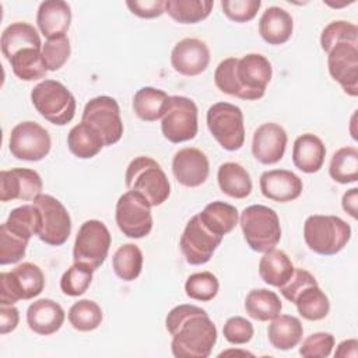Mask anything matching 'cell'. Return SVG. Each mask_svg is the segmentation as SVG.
I'll return each mask as SVG.
<instances>
[{
    "label": "cell",
    "mask_w": 358,
    "mask_h": 358,
    "mask_svg": "<svg viewBox=\"0 0 358 358\" xmlns=\"http://www.w3.org/2000/svg\"><path fill=\"white\" fill-rule=\"evenodd\" d=\"M166 330L176 358H207L217 343V327L208 313L196 305H178L169 310Z\"/></svg>",
    "instance_id": "cell-1"
},
{
    "label": "cell",
    "mask_w": 358,
    "mask_h": 358,
    "mask_svg": "<svg viewBox=\"0 0 358 358\" xmlns=\"http://www.w3.org/2000/svg\"><path fill=\"white\" fill-rule=\"evenodd\" d=\"M271 76L273 69L268 59L259 53H249L241 59L228 57L220 62L214 73V83L224 94L256 101L264 95Z\"/></svg>",
    "instance_id": "cell-2"
},
{
    "label": "cell",
    "mask_w": 358,
    "mask_h": 358,
    "mask_svg": "<svg viewBox=\"0 0 358 358\" xmlns=\"http://www.w3.org/2000/svg\"><path fill=\"white\" fill-rule=\"evenodd\" d=\"M124 182L129 190L145 197L151 207L161 206L171 194V185L164 169L151 157L140 155L130 161Z\"/></svg>",
    "instance_id": "cell-3"
},
{
    "label": "cell",
    "mask_w": 358,
    "mask_h": 358,
    "mask_svg": "<svg viewBox=\"0 0 358 358\" xmlns=\"http://www.w3.org/2000/svg\"><path fill=\"white\" fill-rule=\"evenodd\" d=\"M239 225L249 248L259 253L274 249L281 239L277 213L263 204H252L239 215Z\"/></svg>",
    "instance_id": "cell-4"
},
{
    "label": "cell",
    "mask_w": 358,
    "mask_h": 358,
    "mask_svg": "<svg viewBox=\"0 0 358 358\" xmlns=\"http://www.w3.org/2000/svg\"><path fill=\"white\" fill-rule=\"evenodd\" d=\"M351 238V227L337 215H309L303 224L308 248L322 256H333L344 249Z\"/></svg>",
    "instance_id": "cell-5"
},
{
    "label": "cell",
    "mask_w": 358,
    "mask_h": 358,
    "mask_svg": "<svg viewBox=\"0 0 358 358\" xmlns=\"http://www.w3.org/2000/svg\"><path fill=\"white\" fill-rule=\"evenodd\" d=\"M31 101L36 112L56 126L70 123L76 115V98L56 80H43L31 91Z\"/></svg>",
    "instance_id": "cell-6"
},
{
    "label": "cell",
    "mask_w": 358,
    "mask_h": 358,
    "mask_svg": "<svg viewBox=\"0 0 358 358\" xmlns=\"http://www.w3.org/2000/svg\"><path fill=\"white\" fill-rule=\"evenodd\" d=\"M207 127L227 151H236L245 143L242 109L229 102H217L207 110Z\"/></svg>",
    "instance_id": "cell-7"
},
{
    "label": "cell",
    "mask_w": 358,
    "mask_h": 358,
    "mask_svg": "<svg viewBox=\"0 0 358 358\" xmlns=\"http://www.w3.org/2000/svg\"><path fill=\"white\" fill-rule=\"evenodd\" d=\"M43 288L42 270L31 262H24L11 271L0 273V305H14L21 299H32Z\"/></svg>",
    "instance_id": "cell-8"
},
{
    "label": "cell",
    "mask_w": 358,
    "mask_h": 358,
    "mask_svg": "<svg viewBox=\"0 0 358 358\" xmlns=\"http://www.w3.org/2000/svg\"><path fill=\"white\" fill-rule=\"evenodd\" d=\"M112 236L106 225L99 220H88L81 224L74 246H73V260L74 263H81L98 270L109 252Z\"/></svg>",
    "instance_id": "cell-9"
},
{
    "label": "cell",
    "mask_w": 358,
    "mask_h": 358,
    "mask_svg": "<svg viewBox=\"0 0 358 358\" xmlns=\"http://www.w3.org/2000/svg\"><path fill=\"white\" fill-rule=\"evenodd\" d=\"M161 130L164 137L175 144L194 138L199 130L196 103L187 96H169L161 117Z\"/></svg>",
    "instance_id": "cell-10"
},
{
    "label": "cell",
    "mask_w": 358,
    "mask_h": 358,
    "mask_svg": "<svg viewBox=\"0 0 358 358\" xmlns=\"http://www.w3.org/2000/svg\"><path fill=\"white\" fill-rule=\"evenodd\" d=\"M117 228L123 235L133 239L147 236L152 229L151 206L140 193L129 190L123 193L115 210Z\"/></svg>",
    "instance_id": "cell-11"
},
{
    "label": "cell",
    "mask_w": 358,
    "mask_h": 358,
    "mask_svg": "<svg viewBox=\"0 0 358 358\" xmlns=\"http://www.w3.org/2000/svg\"><path fill=\"white\" fill-rule=\"evenodd\" d=\"M81 122L92 126L101 134L105 145L116 144L123 136L120 108L112 96L99 95L90 99L84 106Z\"/></svg>",
    "instance_id": "cell-12"
},
{
    "label": "cell",
    "mask_w": 358,
    "mask_h": 358,
    "mask_svg": "<svg viewBox=\"0 0 358 358\" xmlns=\"http://www.w3.org/2000/svg\"><path fill=\"white\" fill-rule=\"evenodd\" d=\"M221 241L222 236L213 232L201 221L200 215L196 214L187 221L182 232L179 246L189 264L201 266L210 262Z\"/></svg>",
    "instance_id": "cell-13"
},
{
    "label": "cell",
    "mask_w": 358,
    "mask_h": 358,
    "mask_svg": "<svg viewBox=\"0 0 358 358\" xmlns=\"http://www.w3.org/2000/svg\"><path fill=\"white\" fill-rule=\"evenodd\" d=\"M52 147L50 136L45 127L36 122H21L10 133L8 148L13 157L22 161H41Z\"/></svg>",
    "instance_id": "cell-14"
},
{
    "label": "cell",
    "mask_w": 358,
    "mask_h": 358,
    "mask_svg": "<svg viewBox=\"0 0 358 358\" xmlns=\"http://www.w3.org/2000/svg\"><path fill=\"white\" fill-rule=\"evenodd\" d=\"M42 215V227L38 238L49 246H60L66 243L71 232V218L66 207L50 194H39L32 200Z\"/></svg>",
    "instance_id": "cell-15"
},
{
    "label": "cell",
    "mask_w": 358,
    "mask_h": 358,
    "mask_svg": "<svg viewBox=\"0 0 358 358\" xmlns=\"http://www.w3.org/2000/svg\"><path fill=\"white\" fill-rule=\"evenodd\" d=\"M327 67L350 96L358 95V45L338 42L327 52Z\"/></svg>",
    "instance_id": "cell-16"
},
{
    "label": "cell",
    "mask_w": 358,
    "mask_h": 358,
    "mask_svg": "<svg viewBox=\"0 0 358 358\" xmlns=\"http://www.w3.org/2000/svg\"><path fill=\"white\" fill-rule=\"evenodd\" d=\"M42 179L39 173L28 168H13L0 172V200H35L42 194Z\"/></svg>",
    "instance_id": "cell-17"
},
{
    "label": "cell",
    "mask_w": 358,
    "mask_h": 358,
    "mask_svg": "<svg viewBox=\"0 0 358 358\" xmlns=\"http://www.w3.org/2000/svg\"><path fill=\"white\" fill-rule=\"evenodd\" d=\"M210 63L208 46L197 38H185L179 41L171 52V64L173 70L186 77L201 74Z\"/></svg>",
    "instance_id": "cell-18"
},
{
    "label": "cell",
    "mask_w": 358,
    "mask_h": 358,
    "mask_svg": "<svg viewBox=\"0 0 358 358\" xmlns=\"http://www.w3.org/2000/svg\"><path fill=\"white\" fill-rule=\"evenodd\" d=\"M172 172L180 185L186 187H197L207 180L210 162L201 150L186 147L173 155Z\"/></svg>",
    "instance_id": "cell-19"
},
{
    "label": "cell",
    "mask_w": 358,
    "mask_h": 358,
    "mask_svg": "<svg viewBox=\"0 0 358 358\" xmlns=\"http://www.w3.org/2000/svg\"><path fill=\"white\" fill-rule=\"evenodd\" d=\"M287 141L288 137L282 126L273 122L263 123L253 133L252 154L260 164H277L284 157Z\"/></svg>",
    "instance_id": "cell-20"
},
{
    "label": "cell",
    "mask_w": 358,
    "mask_h": 358,
    "mask_svg": "<svg viewBox=\"0 0 358 358\" xmlns=\"http://www.w3.org/2000/svg\"><path fill=\"white\" fill-rule=\"evenodd\" d=\"M260 190L268 200L288 203L302 193V179L288 169H271L260 175Z\"/></svg>",
    "instance_id": "cell-21"
},
{
    "label": "cell",
    "mask_w": 358,
    "mask_h": 358,
    "mask_svg": "<svg viewBox=\"0 0 358 358\" xmlns=\"http://www.w3.org/2000/svg\"><path fill=\"white\" fill-rule=\"evenodd\" d=\"M66 313L63 308L48 298L32 302L27 309L28 327L41 336H50L56 333L64 323Z\"/></svg>",
    "instance_id": "cell-22"
},
{
    "label": "cell",
    "mask_w": 358,
    "mask_h": 358,
    "mask_svg": "<svg viewBox=\"0 0 358 358\" xmlns=\"http://www.w3.org/2000/svg\"><path fill=\"white\" fill-rule=\"evenodd\" d=\"M71 22V8L63 0H48L39 4L36 24L41 34L46 38L66 35Z\"/></svg>",
    "instance_id": "cell-23"
},
{
    "label": "cell",
    "mask_w": 358,
    "mask_h": 358,
    "mask_svg": "<svg viewBox=\"0 0 358 358\" xmlns=\"http://www.w3.org/2000/svg\"><path fill=\"white\" fill-rule=\"evenodd\" d=\"M324 157L326 147L316 134L305 133L295 138L292 147V162L299 171L305 173L317 172L323 166Z\"/></svg>",
    "instance_id": "cell-24"
},
{
    "label": "cell",
    "mask_w": 358,
    "mask_h": 358,
    "mask_svg": "<svg viewBox=\"0 0 358 358\" xmlns=\"http://www.w3.org/2000/svg\"><path fill=\"white\" fill-rule=\"evenodd\" d=\"M294 31V21L288 11L273 6L266 8L259 20V34L268 45L285 43Z\"/></svg>",
    "instance_id": "cell-25"
},
{
    "label": "cell",
    "mask_w": 358,
    "mask_h": 358,
    "mask_svg": "<svg viewBox=\"0 0 358 358\" xmlns=\"http://www.w3.org/2000/svg\"><path fill=\"white\" fill-rule=\"evenodd\" d=\"M1 45V53L8 60L11 56H14L17 52L27 49V48H35L42 49V42L38 31L28 22H13L8 25L0 39Z\"/></svg>",
    "instance_id": "cell-26"
},
{
    "label": "cell",
    "mask_w": 358,
    "mask_h": 358,
    "mask_svg": "<svg viewBox=\"0 0 358 358\" xmlns=\"http://www.w3.org/2000/svg\"><path fill=\"white\" fill-rule=\"evenodd\" d=\"M303 336V327L298 317L291 315H278L267 327L270 344L281 351L292 350L299 344Z\"/></svg>",
    "instance_id": "cell-27"
},
{
    "label": "cell",
    "mask_w": 358,
    "mask_h": 358,
    "mask_svg": "<svg viewBox=\"0 0 358 358\" xmlns=\"http://www.w3.org/2000/svg\"><path fill=\"white\" fill-rule=\"evenodd\" d=\"M294 268L295 267L289 260L288 255L284 250L275 248L266 252L259 262L260 278L266 284L277 288H280L289 280Z\"/></svg>",
    "instance_id": "cell-28"
},
{
    "label": "cell",
    "mask_w": 358,
    "mask_h": 358,
    "mask_svg": "<svg viewBox=\"0 0 358 358\" xmlns=\"http://www.w3.org/2000/svg\"><path fill=\"white\" fill-rule=\"evenodd\" d=\"M217 182L221 192L232 199H246L252 192L249 172L236 162H224L218 168Z\"/></svg>",
    "instance_id": "cell-29"
},
{
    "label": "cell",
    "mask_w": 358,
    "mask_h": 358,
    "mask_svg": "<svg viewBox=\"0 0 358 358\" xmlns=\"http://www.w3.org/2000/svg\"><path fill=\"white\" fill-rule=\"evenodd\" d=\"M67 145L71 154L81 159L95 157L105 147L101 134L88 123H78L67 134Z\"/></svg>",
    "instance_id": "cell-30"
},
{
    "label": "cell",
    "mask_w": 358,
    "mask_h": 358,
    "mask_svg": "<svg viewBox=\"0 0 358 358\" xmlns=\"http://www.w3.org/2000/svg\"><path fill=\"white\" fill-rule=\"evenodd\" d=\"M169 95L154 87H143L133 96L134 113L144 122H155L162 117Z\"/></svg>",
    "instance_id": "cell-31"
},
{
    "label": "cell",
    "mask_w": 358,
    "mask_h": 358,
    "mask_svg": "<svg viewBox=\"0 0 358 358\" xmlns=\"http://www.w3.org/2000/svg\"><path fill=\"white\" fill-rule=\"evenodd\" d=\"M282 303L274 291L266 288L252 289L245 299L246 313L259 322H268L281 313Z\"/></svg>",
    "instance_id": "cell-32"
},
{
    "label": "cell",
    "mask_w": 358,
    "mask_h": 358,
    "mask_svg": "<svg viewBox=\"0 0 358 358\" xmlns=\"http://www.w3.org/2000/svg\"><path fill=\"white\" fill-rule=\"evenodd\" d=\"M201 221L217 235L222 236L229 234L239 221V213L235 206L225 201L208 203L201 213H199Z\"/></svg>",
    "instance_id": "cell-33"
},
{
    "label": "cell",
    "mask_w": 358,
    "mask_h": 358,
    "mask_svg": "<svg viewBox=\"0 0 358 358\" xmlns=\"http://www.w3.org/2000/svg\"><path fill=\"white\" fill-rule=\"evenodd\" d=\"M298 313L310 322L322 320L329 315L330 302L317 284L305 287L294 299Z\"/></svg>",
    "instance_id": "cell-34"
},
{
    "label": "cell",
    "mask_w": 358,
    "mask_h": 358,
    "mask_svg": "<svg viewBox=\"0 0 358 358\" xmlns=\"http://www.w3.org/2000/svg\"><path fill=\"white\" fill-rule=\"evenodd\" d=\"M13 73L22 81H35L43 78L48 73L42 57V49L27 48L8 59Z\"/></svg>",
    "instance_id": "cell-35"
},
{
    "label": "cell",
    "mask_w": 358,
    "mask_h": 358,
    "mask_svg": "<svg viewBox=\"0 0 358 358\" xmlns=\"http://www.w3.org/2000/svg\"><path fill=\"white\" fill-rule=\"evenodd\" d=\"M3 224L15 235L29 241L34 235L39 234L42 215L35 204H24L11 210L7 221Z\"/></svg>",
    "instance_id": "cell-36"
},
{
    "label": "cell",
    "mask_w": 358,
    "mask_h": 358,
    "mask_svg": "<svg viewBox=\"0 0 358 358\" xmlns=\"http://www.w3.org/2000/svg\"><path fill=\"white\" fill-rule=\"evenodd\" d=\"M213 6L211 0H168L165 13L179 24H196L210 15Z\"/></svg>",
    "instance_id": "cell-37"
},
{
    "label": "cell",
    "mask_w": 358,
    "mask_h": 358,
    "mask_svg": "<svg viewBox=\"0 0 358 358\" xmlns=\"http://www.w3.org/2000/svg\"><path fill=\"white\" fill-rule=\"evenodd\" d=\"M115 274L123 281L136 280L143 268V252L134 243H124L117 248L112 257Z\"/></svg>",
    "instance_id": "cell-38"
},
{
    "label": "cell",
    "mask_w": 358,
    "mask_h": 358,
    "mask_svg": "<svg viewBox=\"0 0 358 358\" xmlns=\"http://www.w3.org/2000/svg\"><path fill=\"white\" fill-rule=\"evenodd\" d=\"M330 178L341 185L354 183L358 180V150L355 147L338 148L330 161Z\"/></svg>",
    "instance_id": "cell-39"
},
{
    "label": "cell",
    "mask_w": 358,
    "mask_h": 358,
    "mask_svg": "<svg viewBox=\"0 0 358 358\" xmlns=\"http://www.w3.org/2000/svg\"><path fill=\"white\" fill-rule=\"evenodd\" d=\"M67 317L76 330L92 331L102 322V309L91 299H80L71 305Z\"/></svg>",
    "instance_id": "cell-40"
},
{
    "label": "cell",
    "mask_w": 358,
    "mask_h": 358,
    "mask_svg": "<svg viewBox=\"0 0 358 358\" xmlns=\"http://www.w3.org/2000/svg\"><path fill=\"white\" fill-rule=\"evenodd\" d=\"M218 280L210 271L190 274L185 282V292L190 299L208 302L218 294Z\"/></svg>",
    "instance_id": "cell-41"
},
{
    "label": "cell",
    "mask_w": 358,
    "mask_h": 358,
    "mask_svg": "<svg viewBox=\"0 0 358 358\" xmlns=\"http://www.w3.org/2000/svg\"><path fill=\"white\" fill-rule=\"evenodd\" d=\"M94 270L85 264L74 263L70 266L60 278V289L64 295L80 296L83 295L92 281Z\"/></svg>",
    "instance_id": "cell-42"
},
{
    "label": "cell",
    "mask_w": 358,
    "mask_h": 358,
    "mask_svg": "<svg viewBox=\"0 0 358 358\" xmlns=\"http://www.w3.org/2000/svg\"><path fill=\"white\" fill-rule=\"evenodd\" d=\"M350 42L358 45V28L355 24L337 20L327 24L320 34V46L327 53L336 43Z\"/></svg>",
    "instance_id": "cell-43"
},
{
    "label": "cell",
    "mask_w": 358,
    "mask_h": 358,
    "mask_svg": "<svg viewBox=\"0 0 358 358\" xmlns=\"http://www.w3.org/2000/svg\"><path fill=\"white\" fill-rule=\"evenodd\" d=\"M27 239L15 235L4 224L0 227V264H14L18 263L27 252Z\"/></svg>",
    "instance_id": "cell-44"
},
{
    "label": "cell",
    "mask_w": 358,
    "mask_h": 358,
    "mask_svg": "<svg viewBox=\"0 0 358 358\" xmlns=\"http://www.w3.org/2000/svg\"><path fill=\"white\" fill-rule=\"evenodd\" d=\"M70 41L66 35L46 39L42 45V57L48 71H56L64 66L70 56Z\"/></svg>",
    "instance_id": "cell-45"
},
{
    "label": "cell",
    "mask_w": 358,
    "mask_h": 358,
    "mask_svg": "<svg viewBox=\"0 0 358 358\" xmlns=\"http://www.w3.org/2000/svg\"><path fill=\"white\" fill-rule=\"evenodd\" d=\"M334 347V336L326 331H317L308 336L301 347L299 354L305 358H327Z\"/></svg>",
    "instance_id": "cell-46"
},
{
    "label": "cell",
    "mask_w": 358,
    "mask_h": 358,
    "mask_svg": "<svg viewBox=\"0 0 358 358\" xmlns=\"http://www.w3.org/2000/svg\"><path fill=\"white\" fill-rule=\"evenodd\" d=\"M262 6L260 0H222V13L235 22L252 21Z\"/></svg>",
    "instance_id": "cell-47"
},
{
    "label": "cell",
    "mask_w": 358,
    "mask_h": 358,
    "mask_svg": "<svg viewBox=\"0 0 358 358\" xmlns=\"http://www.w3.org/2000/svg\"><path fill=\"white\" fill-rule=\"evenodd\" d=\"M253 324L242 316L229 317L222 327V334L225 340L236 345L249 343L253 337Z\"/></svg>",
    "instance_id": "cell-48"
},
{
    "label": "cell",
    "mask_w": 358,
    "mask_h": 358,
    "mask_svg": "<svg viewBox=\"0 0 358 358\" xmlns=\"http://www.w3.org/2000/svg\"><path fill=\"white\" fill-rule=\"evenodd\" d=\"M312 284H317L316 278L305 268H294L289 280L281 285L278 289L281 292V295L289 301V302H294V299L296 298V295L308 285H312Z\"/></svg>",
    "instance_id": "cell-49"
},
{
    "label": "cell",
    "mask_w": 358,
    "mask_h": 358,
    "mask_svg": "<svg viewBox=\"0 0 358 358\" xmlns=\"http://www.w3.org/2000/svg\"><path fill=\"white\" fill-rule=\"evenodd\" d=\"M126 6L140 18H157L165 13L164 0H129L126 1Z\"/></svg>",
    "instance_id": "cell-50"
},
{
    "label": "cell",
    "mask_w": 358,
    "mask_h": 358,
    "mask_svg": "<svg viewBox=\"0 0 358 358\" xmlns=\"http://www.w3.org/2000/svg\"><path fill=\"white\" fill-rule=\"evenodd\" d=\"M20 322L18 309L14 305H1L0 306V333L7 334L17 329Z\"/></svg>",
    "instance_id": "cell-51"
},
{
    "label": "cell",
    "mask_w": 358,
    "mask_h": 358,
    "mask_svg": "<svg viewBox=\"0 0 358 358\" xmlns=\"http://www.w3.org/2000/svg\"><path fill=\"white\" fill-rule=\"evenodd\" d=\"M358 189L352 187L344 193L341 206L345 213H348L352 218H357V207H358Z\"/></svg>",
    "instance_id": "cell-52"
},
{
    "label": "cell",
    "mask_w": 358,
    "mask_h": 358,
    "mask_svg": "<svg viewBox=\"0 0 358 358\" xmlns=\"http://www.w3.org/2000/svg\"><path fill=\"white\" fill-rule=\"evenodd\" d=\"M357 355H358V341L355 338H348L341 341L337 345V350L334 352V357H340V358H347V357L357 358Z\"/></svg>",
    "instance_id": "cell-53"
}]
</instances>
